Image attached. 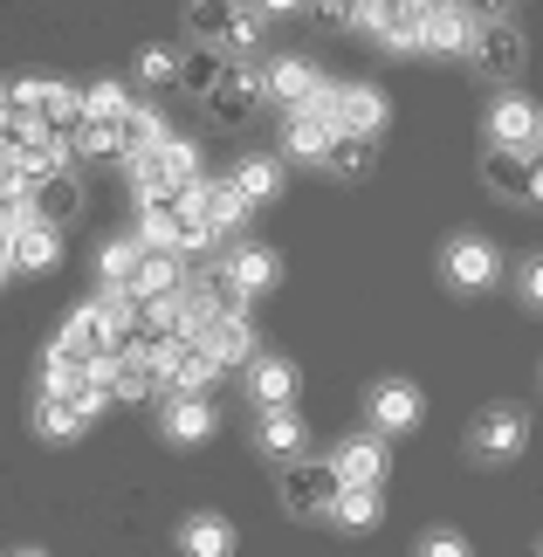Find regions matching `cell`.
Listing matches in <instances>:
<instances>
[{
    "label": "cell",
    "instance_id": "cell-1",
    "mask_svg": "<svg viewBox=\"0 0 543 557\" xmlns=\"http://www.w3.org/2000/svg\"><path fill=\"white\" fill-rule=\"evenodd\" d=\"M193 35H200V49H221L227 62H255L269 21L248 0H193Z\"/></svg>",
    "mask_w": 543,
    "mask_h": 557
},
{
    "label": "cell",
    "instance_id": "cell-2",
    "mask_svg": "<svg viewBox=\"0 0 543 557\" xmlns=\"http://www.w3.org/2000/svg\"><path fill=\"white\" fill-rule=\"evenodd\" d=\"M482 132H489V152H543V111H536L523 90L489 97Z\"/></svg>",
    "mask_w": 543,
    "mask_h": 557
},
{
    "label": "cell",
    "instance_id": "cell-3",
    "mask_svg": "<svg viewBox=\"0 0 543 557\" xmlns=\"http://www.w3.org/2000/svg\"><path fill=\"white\" fill-rule=\"evenodd\" d=\"M523 447H530V413H523V406H482V413H474L468 455L482 468H503V461L523 455Z\"/></svg>",
    "mask_w": 543,
    "mask_h": 557
},
{
    "label": "cell",
    "instance_id": "cell-4",
    "mask_svg": "<svg viewBox=\"0 0 543 557\" xmlns=\"http://www.w3.org/2000/svg\"><path fill=\"white\" fill-rule=\"evenodd\" d=\"M468 62L482 70L489 83H516L530 62V41L516 21H474V41H468Z\"/></svg>",
    "mask_w": 543,
    "mask_h": 557
},
{
    "label": "cell",
    "instance_id": "cell-5",
    "mask_svg": "<svg viewBox=\"0 0 543 557\" xmlns=\"http://www.w3.org/2000/svg\"><path fill=\"white\" fill-rule=\"evenodd\" d=\"M495 275H503V255H495V242H482V234H454V242L441 248V283L454 296L489 289Z\"/></svg>",
    "mask_w": 543,
    "mask_h": 557
},
{
    "label": "cell",
    "instance_id": "cell-6",
    "mask_svg": "<svg viewBox=\"0 0 543 557\" xmlns=\"http://www.w3.org/2000/svg\"><path fill=\"white\" fill-rule=\"evenodd\" d=\"M282 503H289V517L296 523H323L331 517V503H337V475H331V461H289L282 468Z\"/></svg>",
    "mask_w": 543,
    "mask_h": 557
},
{
    "label": "cell",
    "instance_id": "cell-7",
    "mask_svg": "<svg viewBox=\"0 0 543 557\" xmlns=\"http://www.w3.org/2000/svg\"><path fill=\"white\" fill-rule=\"evenodd\" d=\"M269 103V83H262V62H227V76H221V90L207 97V111L213 124H227V132H242V124L255 117Z\"/></svg>",
    "mask_w": 543,
    "mask_h": 557
},
{
    "label": "cell",
    "instance_id": "cell-8",
    "mask_svg": "<svg viewBox=\"0 0 543 557\" xmlns=\"http://www.w3.org/2000/svg\"><path fill=\"white\" fill-rule=\"evenodd\" d=\"M331 475H337V488H385L393 455H385V441L365 426V434H351V441L331 447Z\"/></svg>",
    "mask_w": 543,
    "mask_h": 557
},
{
    "label": "cell",
    "instance_id": "cell-9",
    "mask_svg": "<svg viewBox=\"0 0 543 557\" xmlns=\"http://www.w3.org/2000/svg\"><path fill=\"white\" fill-rule=\"evenodd\" d=\"M385 117H393V103H385L379 83H337V111H331L337 138H385Z\"/></svg>",
    "mask_w": 543,
    "mask_h": 557
},
{
    "label": "cell",
    "instance_id": "cell-10",
    "mask_svg": "<svg viewBox=\"0 0 543 557\" xmlns=\"http://www.w3.org/2000/svg\"><path fill=\"white\" fill-rule=\"evenodd\" d=\"M118 317H111V304H76L70 317H62V331H55V345L62 351H76V358H111V345H118Z\"/></svg>",
    "mask_w": 543,
    "mask_h": 557
},
{
    "label": "cell",
    "instance_id": "cell-11",
    "mask_svg": "<svg viewBox=\"0 0 543 557\" xmlns=\"http://www.w3.org/2000/svg\"><path fill=\"white\" fill-rule=\"evenodd\" d=\"M365 413H372V434L379 441H393V434H412V426H420L427 399H420V385H412V379H379L372 399H365Z\"/></svg>",
    "mask_w": 543,
    "mask_h": 557
},
{
    "label": "cell",
    "instance_id": "cell-12",
    "mask_svg": "<svg viewBox=\"0 0 543 557\" xmlns=\"http://www.w3.org/2000/svg\"><path fill=\"white\" fill-rule=\"evenodd\" d=\"M213 426H221V413L207 406V393H172V399H159V441L165 447H200V441H213Z\"/></svg>",
    "mask_w": 543,
    "mask_h": 557
},
{
    "label": "cell",
    "instance_id": "cell-13",
    "mask_svg": "<svg viewBox=\"0 0 543 557\" xmlns=\"http://www.w3.org/2000/svg\"><path fill=\"white\" fill-rule=\"evenodd\" d=\"M193 345H200L221 372H234V366L248 372L255 351H262V345H255V324H248V317H207V324L193 331Z\"/></svg>",
    "mask_w": 543,
    "mask_h": 557
},
{
    "label": "cell",
    "instance_id": "cell-14",
    "mask_svg": "<svg viewBox=\"0 0 543 557\" xmlns=\"http://www.w3.org/2000/svg\"><path fill=\"white\" fill-rule=\"evenodd\" d=\"M221 275L242 296H269L275 283H282V255L275 248H262V242H227V255H221Z\"/></svg>",
    "mask_w": 543,
    "mask_h": 557
},
{
    "label": "cell",
    "instance_id": "cell-15",
    "mask_svg": "<svg viewBox=\"0 0 543 557\" xmlns=\"http://www.w3.org/2000/svg\"><path fill=\"white\" fill-rule=\"evenodd\" d=\"M28 221H41V227H70L76 213H83V180L76 173H49V180H35L28 186Z\"/></svg>",
    "mask_w": 543,
    "mask_h": 557
},
{
    "label": "cell",
    "instance_id": "cell-16",
    "mask_svg": "<svg viewBox=\"0 0 543 557\" xmlns=\"http://www.w3.org/2000/svg\"><path fill=\"white\" fill-rule=\"evenodd\" d=\"M255 447H262L269 461H303L310 455V426H303V413L296 406H275V413H255Z\"/></svg>",
    "mask_w": 543,
    "mask_h": 557
},
{
    "label": "cell",
    "instance_id": "cell-17",
    "mask_svg": "<svg viewBox=\"0 0 543 557\" xmlns=\"http://www.w3.org/2000/svg\"><path fill=\"white\" fill-rule=\"evenodd\" d=\"M213 379H221V366H213V358L193 345V337L159 358V399H172V393H207Z\"/></svg>",
    "mask_w": 543,
    "mask_h": 557
},
{
    "label": "cell",
    "instance_id": "cell-18",
    "mask_svg": "<svg viewBox=\"0 0 543 557\" xmlns=\"http://www.w3.org/2000/svg\"><path fill=\"white\" fill-rule=\"evenodd\" d=\"M296 385H303V372L289 366V358H269V351H255V366H248V399H255V413L296 406Z\"/></svg>",
    "mask_w": 543,
    "mask_h": 557
},
{
    "label": "cell",
    "instance_id": "cell-19",
    "mask_svg": "<svg viewBox=\"0 0 543 557\" xmlns=\"http://www.w3.org/2000/svg\"><path fill=\"white\" fill-rule=\"evenodd\" d=\"M55 262H62V227L21 221L14 227V248H8V275H49Z\"/></svg>",
    "mask_w": 543,
    "mask_h": 557
},
{
    "label": "cell",
    "instance_id": "cell-20",
    "mask_svg": "<svg viewBox=\"0 0 543 557\" xmlns=\"http://www.w3.org/2000/svg\"><path fill=\"white\" fill-rule=\"evenodd\" d=\"M262 83H269V97L282 103V111H303V103L317 97V62L310 55H275V62H262Z\"/></svg>",
    "mask_w": 543,
    "mask_h": 557
},
{
    "label": "cell",
    "instance_id": "cell-21",
    "mask_svg": "<svg viewBox=\"0 0 543 557\" xmlns=\"http://www.w3.org/2000/svg\"><path fill=\"white\" fill-rule=\"evenodd\" d=\"M331 124H323V117H310V111H289V117H282V165H323V159H331Z\"/></svg>",
    "mask_w": 543,
    "mask_h": 557
},
{
    "label": "cell",
    "instance_id": "cell-22",
    "mask_svg": "<svg viewBox=\"0 0 543 557\" xmlns=\"http://www.w3.org/2000/svg\"><path fill=\"white\" fill-rule=\"evenodd\" d=\"M536 165H543V152H489V159H482V180H489V193H503V200L530 207Z\"/></svg>",
    "mask_w": 543,
    "mask_h": 557
},
{
    "label": "cell",
    "instance_id": "cell-23",
    "mask_svg": "<svg viewBox=\"0 0 543 557\" xmlns=\"http://www.w3.org/2000/svg\"><path fill=\"white\" fill-rule=\"evenodd\" d=\"M165 138H172V132H165V117L151 111V103H138V111L124 117V132H118V165H124V173H138V165L159 152Z\"/></svg>",
    "mask_w": 543,
    "mask_h": 557
},
{
    "label": "cell",
    "instance_id": "cell-24",
    "mask_svg": "<svg viewBox=\"0 0 543 557\" xmlns=\"http://www.w3.org/2000/svg\"><path fill=\"white\" fill-rule=\"evenodd\" d=\"M227 180H234V193H242L248 207H269V200H282V186H289V173H282L275 152H248Z\"/></svg>",
    "mask_w": 543,
    "mask_h": 557
},
{
    "label": "cell",
    "instance_id": "cell-25",
    "mask_svg": "<svg viewBox=\"0 0 543 557\" xmlns=\"http://www.w3.org/2000/svg\"><path fill=\"white\" fill-rule=\"evenodd\" d=\"M468 41H474V21L454 8V0L420 14V49H433V55H468Z\"/></svg>",
    "mask_w": 543,
    "mask_h": 557
},
{
    "label": "cell",
    "instance_id": "cell-26",
    "mask_svg": "<svg viewBox=\"0 0 543 557\" xmlns=\"http://www.w3.org/2000/svg\"><path fill=\"white\" fill-rule=\"evenodd\" d=\"M186 275H193V269L180 262V255H145L138 275H132L124 289H132L138 304H159V296H180V289H186Z\"/></svg>",
    "mask_w": 543,
    "mask_h": 557
},
{
    "label": "cell",
    "instance_id": "cell-27",
    "mask_svg": "<svg viewBox=\"0 0 543 557\" xmlns=\"http://www.w3.org/2000/svg\"><path fill=\"white\" fill-rule=\"evenodd\" d=\"M200 200H207V221H213V234H227V242H242V227H248V200L234 193V180L221 173V180H200Z\"/></svg>",
    "mask_w": 543,
    "mask_h": 557
},
{
    "label": "cell",
    "instance_id": "cell-28",
    "mask_svg": "<svg viewBox=\"0 0 543 557\" xmlns=\"http://www.w3.org/2000/svg\"><path fill=\"white\" fill-rule=\"evenodd\" d=\"M180 557H234V523L200 509V517L180 523Z\"/></svg>",
    "mask_w": 543,
    "mask_h": 557
},
{
    "label": "cell",
    "instance_id": "cell-29",
    "mask_svg": "<svg viewBox=\"0 0 543 557\" xmlns=\"http://www.w3.org/2000/svg\"><path fill=\"white\" fill-rule=\"evenodd\" d=\"M379 517H385V488H337V503H331V523H337V530L365 537Z\"/></svg>",
    "mask_w": 543,
    "mask_h": 557
},
{
    "label": "cell",
    "instance_id": "cell-30",
    "mask_svg": "<svg viewBox=\"0 0 543 557\" xmlns=\"http://www.w3.org/2000/svg\"><path fill=\"white\" fill-rule=\"evenodd\" d=\"M221 76H227V55L221 49H186L180 55V83H172V90H186V97H213V90H221Z\"/></svg>",
    "mask_w": 543,
    "mask_h": 557
},
{
    "label": "cell",
    "instance_id": "cell-31",
    "mask_svg": "<svg viewBox=\"0 0 543 557\" xmlns=\"http://www.w3.org/2000/svg\"><path fill=\"white\" fill-rule=\"evenodd\" d=\"M111 399H118V406H159V372H151L145 358H118Z\"/></svg>",
    "mask_w": 543,
    "mask_h": 557
},
{
    "label": "cell",
    "instance_id": "cell-32",
    "mask_svg": "<svg viewBox=\"0 0 543 557\" xmlns=\"http://www.w3.org/2000/svg\"><path fill=\"white\" fill-rule=\"evenodd\" d=\"M83 385H97L90 379V358H76V351H62V345H49V358H41V393H83Z\"/></svg>",
    "mask_w": 543,
    "mask_h": 557
},
{
    "label": "cell",
    "instance_id": "cell-33",
    "mask_svg": "<svg viewBox=\"0 0 543 557\" xmlns=\"http://www.w3.org/2000/svg\"><path fill=\"white\" fill-rule=\"evenodd\" d=\"M145 165H151V173H165V180H180V186L207 180V173H200V145H193V138H180V132H172V138H165V145H159V152H151Z\"/></svg>",
    "mask_w": 543,
    "mask_h": 557
},
{
    "label": "cell",
    "instance_id": "cell-34",
    "mask_svg": "<svg viewBox=\"0 0 543 557\" xmlns=\"http://www.w3.org/2000/svg\"><path fill=\"white\" fill-rule=\"evenodd\" d=\"M138 103H132V90H124L118 76H103V83H83V117H103V124H124Z\"/></svg>",
    "mask_w": 543,
    "mask_h": 557
},
{
    "label": "cell",
    "instance_id": "cell-35",
    "mask_svg": "<svg viewBox=\"0 0 543 557\" xmlns=\"http://www.w3.org/2000/svg\"><path fill=\"white\" fill-rule=\"evenodd\" d=\"M138 262H145L138 234H124V242H103V248H97V275H103L111 289H124V283H132V275H138Z\"/></svg>",
    "mask_w": 543,
    "mask_h": 557
},
{
    "label": "cell",
    "instance_id": "cell-36",
    "mask_svg": "<svg viewBox=\"0 0 543 557\" xmlns=\"http://www.w3.org/2000/svg\"><path fill=\"white\" fill-rule=\"evenodd\" d=\"M372 152H379V138H331V159L323 165H331L337 180H365L372 173Z\"/></svg>",
    "mask_w": 543,
    "mask_h": 557
},
{
    "label": "cell",
    "instance_id": "cell-37",
    "mask_svg": "<svg viewBox=\"0 0 543 557\" xmlns=\"http://www.w3.org/2000/svg\"><path fill=\"white\" fill-rule=\"evenodd\" d=\"M180 55L186 49H172V41H145V49H138V83H151V90L180 83Z\"/></svg>",
    "mask_w": 543,
    "mask_h": 557
},
{
    "label": "cell",
    "instance_id": "cell-38",
    "mask_svg": "<svg viewBox=\"0 0 543 557\" xmlns=\"http://www.w3.org/2000/svg\"><path fill=\"white\" fill-rule=\"evenodd\" d=\"M310 14H317L323 35H351L358 28V0H310Z\"/></svg>",
    "mask_w": 543,
    "mask_h": 557
},
{
    "label": "cell",
    "instance_id": "cell-39",
    "mask_svg": "<svg viewBox=\"0 0 543 557\" xmlns=\"http://www.w3.org/2000/svg\"><path fill=\"white\" fill-rule=\"evenodd\" d=\"M8 111H28V117H41V111H49V83H41V76L14 83V90H8Z\"/></svg>",
    "mask_w": 543,
    "mask_h": 557
},
{
    "label": "cell",
    "instance_id": "cell-40",
    "mask_svg": "<svg viewBox=\"0 0 543 557\" xmlns=\"http://www.w3.org/2000/svg\"><path fill=\"white\" fill-rule=\"evenodd\" d=\"M420 557H468V537H461V530H427Z\"/></svg>",
    "mask_w": 543,
    "mask_h": 557
},
{
    "label": "cell",
    "instance_id": "cell-41",
    "mask_svg": "<svg viewBox=\"0 0 543 557\" xmlns=\"http://www.w3.org/2000/svg\"><path fill=\"white\" fill-rule=\"evenodd\" d=\"M516 289H523V304H530V310H543V255H530V262L516 269Z\"/></svg>",
    "mask_w": 543,
    "mask_h": 557
},
{
    "label": "cell",
    "instance_id": "cell-42",
    "mask_svg": "<svg viewBox=\"0 0 543 557\" xmlns=\"http://www.w3.org/2000/svg\"><path fill=\"white\" fill-rule=\"evenodd\" d=\"M454 8H461L468 21H509V8H516V0H454Z\"/></svg>",
    "mask_w": 543,
    "mask_h": 557
},
{
    "label": "cell",
    "instance_id": "cell-43",
    "mask_svg": "<svg viewBox=\"0 0 543 557\" xmlns=\"http://www.w3.org/2000/svg\"><path fill=\"white\" fill-rule=\"evenodd\" d=\"M248 8L262 14V21H282V14H303V8H310V0H248Z\"/></svg>",
    "mask_w": 543,
    "mask_h": 557
},
{
    "label": "cell",
    "instance_id": "cell-44",
    "mask_svg": "<svg viewBox=\"0 0 543 557\" xmlns=\"http://www.w3.org/2000/svg\"><path fill=\"white\" fill-rule=\"evenodd\" d=\"M530 207H543V165H536V180H530Z\"/></svg>",
    "mask_w": 543,
    "mask_h": 557
},
{
    "label": "cell",
    "instance_id": "cell-45",
    "mask_svg": "<svg viewBox=\"0 0 543 557\" xmlns=\"http://www.w3.org/2000/svg\"><path fill=\"white\" fill-rule=\"evenodd\" d=\"M14 557H41V550H14Z\"/></svg>",
    "mask_w": 543,
    "mask_h": 557
},
{
    "label": "cell",
    "instance_id": "cell-46",
    "mask_svg": "<svg viewBox=\"0 0 543 557\" xmlns=\"http://www.w3.org/2000/svg\"><path fill=\"white\" fill-rule=\"evenodd\" d=\"M0 289H8V269H0Z\"/></svg>",
    "mask_w": 543,
    "mask_h": 557
},
{
    "label": "cell",
    "instance_id": "cell-47",
    "mask_svg": "<svg viewBox=\"0 0 543 557\" xmlns=\"http://www.w3.org/2000/svg\"><path fill=\"white\" fill-rule=\"evenodd\" d=\"M0 111H8V90H0Z\"/></svg>",
    "mask_w": 543,
    "mask_h": 557
},
{
    "label": "cell",
    "instance_id": "cell-48",
    "mask_svg": "<svg viewBox=\"0 0 543 557\" xmlns=\"http://www.w3.org/2000/svg\"><path fill=\"white\" fill-rule=\"evenodd\" d=\"M536 385H543V366H536Z\"/></svg>",
    "mask_w": 543,
    "mask_h": 557
},
{
    "label": "cell",
    "instance_id": "cell-49",
    "mask_svg": "<svg viewBox=\"0 0 543 557\" xmlns=\"http://www.w3.org/2000/svg\"><path fill=\"white\" fill-rule=\"evenodd\" d=\"M536 557H543V544H536Z\"/></svg>",
    "mask_w": 543,
    "mask_h": 557
}]
</instances>
